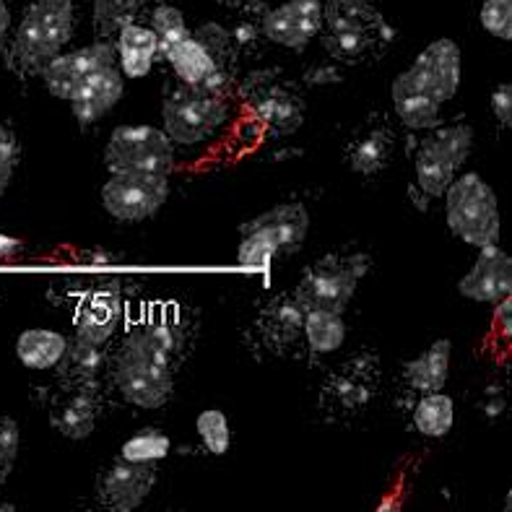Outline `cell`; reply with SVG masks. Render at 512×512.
<instances>
[{
    "label": "cell",
    "mask_w": 512,
    "mask_h": 512,
    "mask_svg": "<svg viewBox=\"0 0 512 512\" xmlns=\"http://www.w3.org/2000/svg\"><path fill=\"white\" fill-rule=\"evenodd\" d=\"M323 47L341 63L377 58L393 42V29L372 3L328 0L323 6Z\"/></svg>",
    "instance_id": "cell-1"
},
{
    "label": "cell",
    "mask_w": 512,
    "mask_h": 512,
    "mask_svg": "<svg viewBox=\"0 0 512 512\" xmlns=\"http://www.w3.org/2000/svg\"><path fill=\"white\" fill-rule=\"evenodd\" d=\"M310 232V214L302 203H279L240 227L237 260L250 271H263L281 253H297Z\"/></svg>",
    "instance_id": "cell-2"
},
{
    "label": "cell",
    "mask_w": 512,
    "mask_h": 512,
    "mask_svg": "<svg viewBox=\"0 0 512 512\" xmlns=\"http://www.w3.org/2000/svg\"><path fill=\"white\" fill-rule=\"evenodd\" d=\"M73 37V0H32L13 39V60L39 73Z\"/></svg>",
    "instance_id": "cell-3"
},
{
    "label": "cell",
    "mask_w": 512,
    "mask_h": 512,
    "mask_svg": "<svg viewBox=\"0 0 512 512\" xmlns=\"http://www.w3.org/2000/svg\"><path fill=\"white\" fill-rule=\"evenodd\" d=\"M445 214L455 237L474 247L494 245L500 240V203L484 177L466 172L453 180L445 190Z\"/></svg>",
    "instance_id": "cell-4"
},
{
    "label": "cell",
    "mask_w": 512,
    "mask_h": 512,
    "mask_svg": "<svg viewBox=\"0 0 512 512\" xmlns=\"http://www.w3.org/2000/svg\"><path fill=\"white\" fill-rule=\"evenodd\" d=\"M370 266V258L364 253L325 255L307 268L294 289V299L305 310H333L344 315Z\"/></svg>",
    "instance_id": "cell-5"
},
{
    "label": "cell",
    "mask_w": 512,
    "mask_h": 512,
    "mask_svg": "<svg viewBox=\"0 0 512 512\" xmlns=\"http://www.w3.org/2000/svg\"><path fill=\"white\" fill-rule=\"evenodd\" d=\"M164 133L172 143L195 146L206 141L229 120V102L224 94L203 86L180 84L164 99Z\"/></svg>",
    "instance_id": "cell-6"
},
{
    "label": "cell",
    "mask_w": 512,
    "mask_h": 512,
    "mask_svg": "<svg viewBox=\"0 0 512 512\" xmlns=\"http://www.w3.org/2000/svg\"><path fill=\"white\" fill-rule=\"evenodd\" d=\"M172 164H175V143L164 130L151 125L115 128L104 149V167L112 175H125V172L169 175Z\"/></svg>",
    "instance_id": "cell-7"
},
{
    "label": "cell",
    "mask_w": 512,
    "mask_h": 512,
    "mask_svg": "<svg viewBox=\"0 0 512 512\" xmlns=\"http://www.w3.org/2000/svg\"><path fill=\"white\" fill-rule=\"evenodd\" d=\"M471 149H474V130L468 125H448V128L429 133L419 143L414 159L419 190L427 198L445 193L458 175V169L466 164Z\"/></svg>",
    "instance_id": "cell-8"
},
{
    "label": "cell",
    "mask_w": 512,
    "mask_h": 512,
    "mask_svg": "<svg viewBox=\"0 0 512 512\" xmlns=\"http://www.w3.org/2000/svg\"><path fill=\"white\" fill-rule=\"evenodd\" d=\"M247 107L271 136H292L305 123V102L273 73H258L245 86Z\"/></svg>",
    "instance_id": "cell-9"
},
{
    "label": "cell",
    "mask_w": 512,
    "mask_h": 512,
    "mask_svg": "<svg viewBox=\"0 0 512 512\" xmlns=\"http://www.w3.org/2000/svg\"><path fill=\"white\" fill-rule=\"evenodd\" d=\"M167 198V175L125 172V175H112L102 188L104 211L117 221L151 219L167 203Z\"/></svg>",
    "instance_id": "cell-10"
},
{
    "label": "cell",
    "mask_w": 512,
    "mask_h": 512,
    "mask_svg": "<svg viewBox=\"0 0 512 512\" xmlns=\"http://www.w3.org/2000/svg\"><path fill=\"white\" fill-rule=\"evenodd\" d=\"M380 359L370 351L351 354L341 367L328 375L323 385L325 409L333 414H357L359 409L370 406L380 388Z\"/></svg>",
    "instance_id": "cell-11"
},
{
    "label": "cell",
    "mask_w": 512,
    "mask_h": 512,
    "mask_svg": "<svg viewBox=\"0 0 512 512\" xmlns=\"http://www.w3.org/2000/svg\"><path fill=\"white\" fill-rule=\"evenodd\" d=\"M188 346V331L177 318L162 312V315H151V318L138 320L125 336L120 349L133 354V357L146 359L154 367H162L167 372H175L177 364L182 362Z\"/></svg>",
    "instance_id": "cell-12"
},
{
    "label": "cell",
    "mask_w": 512,
    "mask_h": 512,
    "mask_svg": "<svg viewBox=\"0 0 512 512\" xmlns=\"http://www.w3.org/2000/svg\"><path fill=\"white\" fill-rule=\"evenodd\" d=\"M112 383L120 390V396L138 409H159L172 398L175 372L154 367L146 359L117 349L112 359Z\"/></svg>",
    "instance_id": "cell-13"
},
{
    "label": "cell",
    "mask_w": 512,
    "mask_h": 512,
    "mask_svg": "<svg viewBox=\"0 0 512 512\" xmlns=\"http://www.w3.org/2000/svg\"><path fill=\"white\" fill-rule=\"evenodd\" d=\"M115 63V45H110V42H94V45L81 47V50L58 52L55 58L47 60L45 68L39 73L45 78V86L50 89L52 97L71 99L73 91L84 84L91 73L110 68Z\"/></svg>",
    "instance_id": "cell-14"
},
{
    "label": "cell",
    "mask_w": 512,
    "mask_h": 512,
    "mask_svg": "<svg viewBox=\"0 0 512 512\" xmlns=\"http://www.w3.org/2000/svg\"><path fill=\"white\" fill-rule=\"evenodd\" d=\"M323 29V3L320 0H286L263 16L260 32L273 45L302 52Z\"/></svg>",
    "instance_id": "cell-15"
},
{
    "label": "cell",
    "mask_w": 512,
    "mask_h": 512,
    "mask_svg": "<svg viewBox=\"0 0 512 512\" xmlns=\"http://www.w3.org/2000/svg\"><path fill=\"white\" fill-rule=\"evenodd\" d=\"M156 484V463H136L117 458L99 476L97 494L107 510L130 512L141 507Z\"/></svg>",
    "instance_id": "cell-16"
},
{
    "label": "cell",
    "mask_w": 512,
    "mask_h": 512,
    "mask_svg": "<svg viewBox=\"0 0 512 512\" xmlns=\"http://www.w3.org/2000/svg\"><path fill=\"white\" fill-rule=\"evenodd\" d=\"M512 292V260L497 242L479 247V258L458 284V294L471 302L497 305Z\"/></svg>",
    "instance_id": "cell-17"
},
{
    "label": "cell",
    "mask_w": 512,
    "mask_h": 512,
    "mask_svg": "<svg viewBox=\"0 0 512 512\" xmlns=\"http://www.w3.org/2000/svg\"><path fill=\"white\" fill-rule=\"evenodd\" d=\"M409 73L445 104L461 86V47L453 39H435L414 60Z\"/></svg>",
    "instance_id": "cell-18"
},
{
    "label": "cell",
    "mask_w": 512,
    "mask_h": 512,
    "mask_svg": "<svg viewBox=\"0 0 512 512\" xmlns=\"http://www.w3.org/2000/svg\"><path fill=\"white\" fill-rule=\"evenodd\" d=\"M123 320V297L120 286L104 284L91 289L76 312V338L89 341V344L107 346L115 336L117 325Z\"/></svg>",
    "instance_id": "cell-19"
},
{
    "label": "cell",
    "mask_w": 512,
    "mask_h": 512,
    "mask_svg": "<svg viewBox=\"0 0 512 512\" xmlns=\"http://www.w3.org/2000/svg\"><path fill=\"white\" fill-rule=\"evenodd\" d=\"M302 328H305V307L299 305L294 294H279L271 299L255 320L260 344L273 354L292 349L302 338Z\"/></svg>",
    "instance_id": "cell-20"
},
{
    "label": "cell",
    "mask_w": 512,
    "mask_h": 512,
    "mask_svg": "<svg viewBox=\"0 0 512 512\" xmlns=\"http://www.w3.org/2000/svg\"><path fill=\"white\" fill-rule=\"evenodd\" d=\"M123 91V73L115 65L91 73L84 84L73 91V97L68 99L73 104V117L78 120V125L89 128V125L99 123L104 115H110L112 107L123 99Z\"/></svg>",
    "instance_id": "cell-21"
},
{
    "label": "cell",
    "mask_w": 512,
    "mask_h": 512,
    "mask_svg": "<svg viewBox=\"0 0 512 512\" xmlns=\"http://www.w3.org/2000/svg\"><path fill=\"white\" fill-rule=\"evenodd\" d=\"M164 60L175 68L177 78H180L182 84L203 86V89L216 91V94H224L229 86V78H232L216 68L214 58L208 55L206 47H203L193 34L182 39L180 45L172 47V50L164 55Z\"/></svg>",
    "instance_id": "cell-22"
},
{
    "label": "cell",
    "mask_w": 512,
    "mask_h": 512,
    "mask_svg": "<svg viewBox=\"0 0 512 512\" xmlns=\"http://www.w3.org/2000/svg\"><path fill=\"white\" fill-rule=\"evenodd\" d=\"M390 97H393V107L401 123L409 125L411 130H432L440 123L442 102L432 91L424 89L409 71H403L393 81Z\"/></svg>",
    "instance_id": "cell-23"
},
{
    "label": "cell",
    "mask_w": 512,
    "mask_h": 512,
    "mask_svg": "<svg viewBox=\"0 0 512 512\" xmlns=\"http://www.w3.org/2000/svg\"><path fill=\"white\" fill-rule=\"evenodd\" d=\"M99 416V390L68 388V396L52 406L50 422L68 440H86Z\"/></svg>",
    "instance_id": "cell-24"
},
{
    "label": "cell",
    "mask_w": 512,
    "mask_h": 512,
    "mask_svg": "<svg viewBox=\"0 0 512 512\" xmlns=\"http://www.w3.org/2000/svg\"><path fill=\"white\" fill-rule=\"evenodd\" d=\"M104 346L89 344L81 338H73L65 344L63 357L55 364L58 367L60 380H65L68 388H86V390H99L104 375Z\"/></svg>",
    "instance_id": "cell-25"
},
{
    "label": "cell",
    "mask_w": 512,
    "mask_h": 512,
    "mask_svg": "<svg viewBox=\"0 0 512 512\" xmlns=\"http://www.w3.org/2000/svg\"><path fill=\"white\" fill-rule=\"evenodd\" d=\"M396 138L385 123H370L351 138L349 146V167L359 175L370 177L383 172L393 156Z\"/></svg>",
    "instance_id": "cell-26"
},
{
    "label": "cell",
    "mask_w": 512,
    "mask_h": 512,
    "mask_svg": "<svg viewBox=\"0 0 512 512\" xmlns=\"http://www.w3.org/2000/svg\"><path fill=\"white\" fill-rule=\"evenodd\" d=\"M450 357H453V344L448 338H437L424 354L403 367V380L419 393H437L448 383Z\"/></svg>",
    "instance_id": "cell-27"
},
{
    "label": "cell",
    "mask_w": 512,
    "mask_h": 512,
    "mask_svg": "<svg viewBox=\"0 0 512 512\" xmlns=\"http://www.w3.org/2000/svg\"><path fill=\"white\" fill-rule=\"evenodd\" d=\"M115 52L120 58V73H125L128 78H143L151 71V65L156 60L154 32L149 26L130 21L117 32Z\"/></svg>",
    "instance_id": "cell-28"
},
{
    "label": "cell",
    "mask_w": 512,
    "mask_h": 512,
    "mask_svg": "<svg viewBox=\"0 0 512 512\" xmlns=\"http://www.w3.org/2000/svg\"><path fill=\"white\" fill-rule=\"evenodd\" d=\"M68 338L58 331L47 328H32L24 331L16 341V357L29 370H52L63 357Z\"/></svg>",
    "instance_id": "cell-29"
},
{
    "label": "cell",
    "mask_w": 512,
    "mask_h": 512,
    "mask_svg": "<svg viewBox=\"0 0 512 512\" xmlns=\"http://www.w3.org/2000/svg\"><path fill=\"white\" fill-rule=\"evenodd\" d=\"M302 336L307 338L315 354H333L344 346L346 323L341 312L333 310H305V328Z\"/></svg>",
    "instance_id": "cell-30"
},
{
    "label": "cell",
    "mask_w": 512,
    "mask_h": 512,
    "mask_svg": "<svg viewBox=\"0 0 512 512\" xmlns=\"http://www.w3.org/2000/svg\"><path fill=\"white\" fill-rule=\"evenodd\" d=\"M455 406L453 398L445 396L442 390L437 393H424V398L416 403L414 427L427 437H445L453 429Z\"/></svg>",
    "instance_id": "cell-31"
},
{
    "label": "cell",
    "mask_w": 512,
    "mask_h": 512,
    "mask_svg": "<svg viewBox=\"0 0 512 512\" xmlns=\"http://www.w3.org/2000/svg\"><path fill=\"white\" fill-rule=\"evenodd\" d=\"M149 29L156 37V60H164L169 50L175 45H180L182 39L190 37V29L185 24V16H182L180 8L175 6H156L151 13Z\"/></svg>",
    "instance_id": "cell-32"
},
{
    "label": "cell",
    "mask_w": 512,
    "mask_h": 512,
    "mask_svg": "<svg viewBox=\"0 0 512 512\" xmlns=\"http://www.w3.org/2000/svg\"><path fill=\"white\" fill-rule=\"evenodd\" d=\"M169 437L159 429H141L133 437L123 442L120 448V458L125 461H136V463H159L169 455Z\"/></svg>",
    "instance_id": "cell-33"
},
{
    "label": "cell",
    "mask_w": 512,
    "mask_h": 512,
    "mask_svg": "<svg viewBox=\"0 0 512 512\" xmlns=\"http://www.w3.org/2000/svg\"><path fill=\"white\" fill-rule=\"evenodd\" d=\"M198 42L208 50V55L214 58L216 68L221 73H227L232 76V68H234V58H237V42H234V34L229 29H224L221 24H203L198 32L193 34Z\"/></svg>",
    "instance_id": "cell-34"
},
{
    "label": "cell",
    "mask_w": 512,
    "mask_h": 512,
    "mask_svg": "<svg viewBox=\"0 0 512 512\" xmlns=\"http://www.w3.org/2000/svg\"><path fill=\"white\" fill-rule=\"evenodd\" d=\"M195 429H198V437H201L203 448L211 455H224L232 445V429H229V419L224 411L219 409H208L198 416L195 422Z\"/></svg>",
    "instance_id": "cell-35"
},
{
    "label": "cell",
    "mask_w": 512,
    "mask_h": 512,
    "mask_svg": "<svg viewBox=\"0 0 512 512\" xmlns=\"http://www.w3.org/2000/svg\"><path fill=\"white\" fill-rule=\"evenodd\" d=\"M141 11L130 0H94V26L99 37L117 34L125 24L133 21V16Z\"/></svg>",
    "instance_id": "cell-36"
},
{
    "label": "cell",
    "mask_w": 512,
    "mask_h": 512,
    "mask_svg": "<svg viewBox=\"0 0 512 512\" xmlns=\"http://www.w3.org/2000/svg\"><path fill=\"white\" fill-rule=\"evenodd\" d=\"M479 19L492 37L512 39V0H484Z\"/></svg>",
    "instance_id": "cell-37"
},
{
    "label": "cell",
    "mask_w": 512,
    "mask_h": 512,
    "mask_svg": "<svg viewBox=\"0 0 512 512\" xmlns=\"http://www.w3.org/2000/svg\"><path fill=\"white\" fill-rule=\"evenodd\" d=\"M19 445H21V432L19 424L3 416L0 419V481H6L11 476L16 458H19Z\"/></svg>",
    "instance_id": "cell-38"
},
{
    "label": "cell",
    "mask_w": 512,
    "mask_h": 512,
    "mask_svg": "<svg viewBox=\"0 0 512 512\" xmlns=\"http://www.w3.org/2000/svg\"><path fill=\"white\" fill-rule=\"evenodd\" d=\"M21 159V146L19 138L8 125H0V195L6 193V188L11 185L13 169Z\"/></svg>",
    "instance_id": "cell-39"
},
{
    "label": "cell",
    "mask_w": 512,
    "mask_h": 512,
    "mask_svg": "<svg viewBox=\"0 0 512 512\" xmlns=\"http://www.w3.org/2000/svg\"><path fill=\"white\" fill-rule=\"evenodd\" d=\"M492 112L502 128H512V86L500 84L492 91Z\"/></svg>",
    "instance_id": "cell-40"
},
{
    "label": "cell",
    "mask_w": 512,
    "mask_h": 512,
    "mask_svg": "<svg viewBox=\"0 0 512 512\" xmlns=\"http://www.w3.org/2000/svg\"><path fill=\"white\" fill-rule=\"evenodd\" d=\"M497 325H502V336L510 338V331H512V299L505 297L502 302H497Z\"/></svg>",
    "instance_id": "cell-41"
},
{
    "label": "cell",
    "mask_w": 512,
    "mask_h": 512,
    "mask_svg": "<svg viewBox=\"0 0 512 512\" xmlns=\"http://www.w3.org/2000/svg\"><path fill=\"white\" fill-rule=\"evenodd\" d=\"M341 78H344V76H341V73H338V71L331 73V68H328V65H318L315 71L307 73V81H310L312 86L333 84V81H341Z\"/></svg>",
    "instance_id": "cell-42"
},
{
    "label": "cell",
    "mask_w": 512,
    "mask_h": 512,
    "mask_svg": "<svg viewBox=\"0 0 512 512\" xmlns=\"http://www.w3.org/2000/svg\"><path fill=\"white\" fill-rule=\"evenodd\" d=\"M21 240L16 237H8V234H0V260H11L21 253Z\"/></svg>",
    "instance_id": "cell-43"
},
{
    "label": "cell",
    "mask_w": 512,
    "mask_h": 512,
    "mask_svg": "<svg viewBox=\"0 0 512 512\" xmlns=\"http://www.w3.org/2000/svg\"><path fill=\"white\" fill-rule=\"evenodd\" d=\"M8 26H11V11H8L6 0H0V39L6 37Z\"/></svg>",
    "instance_id": "cell-44"
},
{
    "label": "cell",
    "mask_w": 512,
    "mask_h": 512,
    "mask_svg": "<svg viewBox=\"0 0 512 512\" xmlns=\"http://www.w3.org/2000/svg\"><path fill=\"white\" fill-rule=\"evenodd\" d=\"M216 3H221V6L227 8H250L255 6V3H260V0H216Z\"/></svg>",
    "instance_id": "cell-45"
},
{
    "label": "cell",
    "mask_w": 512,
    "mask_h": 512,
    "mask_svg": "<svg viewBox=\"0 0 512 512\" xmlns=\"http://www.w3.org/2000/svg\"><path fill=\"white\" fill-rule=\"evenodd\" d=\"M130 3H133V6H146V3H156V0H130Z\"/></svg>",
    "instance_id": "cell-46"
},
{
    "label": "cell",
    "mask_w": 512,
    "mask_h": 512,
    "mask_svg": "<svg viewBox=\"0 0 512 512\" xmlns=\"http://www.w3.org/2000/svg\"><path fill=\"white\" fill-rule=\"evenodd\" d=\"M364 3H375V0H364Z\"/></svg>",
    "instance_id": "cell-47"
}]
</instances>
